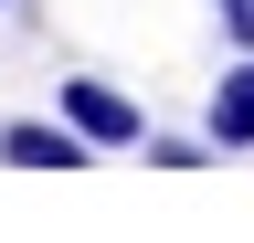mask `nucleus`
Masks as SVG:
<instances>
[{"label": "nucleus", "mask_w": 254, "mask_h": 243, "mask_svg": "<svg viewBox=\"0 0 254 243\" xmlns=\"http://www.w3.org/2000/svg\"><path fill=\"white\" fill-rule=\"evenodd\" d=\"M64 116H74L95 148H148V116H138V96H117V85H95V74H64Z\"/></svg>", "instance_id": "obj_1"}, {"label": "nucleus", "mask_w": 254, "mask_h": 243, "mask_svg": "<svg viewBox=\"0 0 254 243\" xmlns=\"http://www.w3.org/2000/svg\"><path fill=\"white\" fill-rule=\"evenodd\" d=\"M0 159L11 169H85L95 138L74 127V116H11V127H0Z\"/></svg>", "instance_id": "obj_2"}, {"label": "nucleus", "mask_w": 254, "mask_h": 243, "mask_svg": "<svg viewBox=\"0 0 254 243\" xmlns=\"http://www.w3.org/2000/svg\"><path fill=\"white\" fill-rule=\"evenodd\" d=\"M212 148H254V53L222 64V85H212Z\"/></svg>", "instance_id": "obj_3"}, {"label": "nucleus", "mask_w": 254, "mask_h": 243, "mask_svg": "<svg viewBox=\"0 0 254 243\" xmlns=\"http://www.w3.org/2000/svg\"><path fill=\"white\" fill-rule=\"evenodd\" d=\"M212 11H222V32H233V43L254 53V0H212Z\"/></svg>", "instance_id": "obj_4"}]
</instances>
